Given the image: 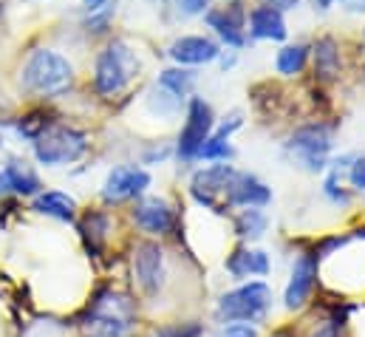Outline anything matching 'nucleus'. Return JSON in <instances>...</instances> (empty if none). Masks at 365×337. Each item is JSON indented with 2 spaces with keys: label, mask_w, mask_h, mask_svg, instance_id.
<instances>
[{
  "label": "nucleus",
  "mask_w": 365,
  "mask_h": 337,
  "mask_svg": "<svg viewBox=\"0 0 365 337\" xmlns=\"http://www.w3.org/2000/svg\"><path fill=\"white\" fill-rule=\"evenodd\" d=\"M83 337H133L139 326V309L136 301L119 289L102 286L80 318Z\"/></svg>",
  "instance_id": "obj_1"
},
{
  "label": "nucleus",
  "mask_w": 365,
  "mask_h": 337,
  "mask_svg": "<svg viewBox=\"0 0 365 337\" xmlns=\"http://www.w3.org/2000/svg\"><path fill=\"white\" fill-rule=\"evenodd\" d=\"M272 306V289L264 281H250L241 283L230 292L221 295L215 306V321L218 323H264Z\"/></svg>",
  "instance_id": "obj_2"
},
{
  "label": "nucleus",
  "mask_w": 365,
  "mask_h": 337,
  "mask_svg": "<svg viewBox=\"0 0 365 337\" xmlns=\"http://www.w3.org/2000/svg\"><path fill=\"white\" fill-rule=\"evenodd\" d=\"M74 80V69L51 49H37L23 66V88L40 96H57Z\"/></svg>",
  "instance_id": "obj_3"
},
{
  "label": "nucleus",
  "mask_w": 365,
  "mask_h": 337,
  "mask_svg": "<svg viewBox=\"0 0 365 337\" xmlns=\"http://www.w3.org/2000/svg\"><path fill=\"white\" fill-rule=\"evenodd\" d=\"M136 71H139V60L130 51V46L122 40H113L96 57V74H93L96 91L105 96H113L128 88V83L136 77Z\"/></svg>",
  "instance_id": "obj_4"
},
{
  "label": "nucleus",
  "mask_w": 365,
  "mask_h": 337,
  "mask_svg": "<svg viewBox=\"0 0 365 337\" xmlns=\"http://www.w3.org/2000/svg\"><path fill=\"white\" fill-rule=\"evenodd\" d=\"M86 148H88L86 134L83 131H74V128H46L34 139V156L46 168L77 162L86 154Z\"/></svg>",
  "instance_id": "obj_5"
},
{
  "label": "nucleus",
  "mask_w": 365,
  "mask_h": 337,
  "mask_svg": "<svg viewBox=\"0 0 365 337\" xmlns=\"http://www.w3.org/2000/svg\"><path fill=\"white\" fill-rule=\"evenodd\" d=\"M238 170L230 168V165H215V168H204L192 176V184H190V193L192 198L207 207V210H215V213H227L230 210V187H232V178H235Z\"/></svg>",
  "instance_id": "obj_6"
},
{
  "label": "nucleus",
  "mask_w": 365,
  "mask_h": 337,
  "mask_svg": "<svg viewBox=\"0 0 365 337\" xmlns=\"http://www.w3.org/2000/svg\"><path fill=\"white\" fill-rule=\"evenodd\" d=\"M133 281L139 292L153 301L162 295L165 281H168V263H165V250L156 241H139L133 250Z\"/></svg>",
  "instance_id": "obj_7"
},
{
  "label": "nucleus",
  "mask_w": 365,
  "mask_h": 337,
  "mask_svg": "<svg viewBox=\"0 0 365 337\" xmlns=\"http://www.w3.org/2000/svg\"><path fill=\"white\" fill-rule=\"evenodd\" d=\"M329 151H331V139H329L326 125H306L294 131V136L289 139V154L312 173L326 168Z\"/></svg>",
  "instance_id": "obj_8"
},
{
  "label": "nucleus",
  "mask_w": 365,
  "mask_h": 337,
  "mask_svg": "<svg viewBox=\"0 0 365 337\" xmlns=\"http://www.w3.org/2000/svg\"><path fill=\"white\" fill-rule=\"evenodd\" d=\"M317 266H320L317 253H300L294 258L292 275H289V283H286V292H283V306L289 312H297L309 303V298L317 286Z\"/></svg>",
  "instance_id": "obj_9"
},
{
  "label": "nucleus",
  "mask_w": 365,
  "mask_h": 337,
  "mask_svg": "<svg viewBox=\"0 0 365 337\" xmlns=\"http://www.w3.org/2000/svg\"><path fill=\"white\" fill-rule=\"evenodd\" d=\"M210 131H212V108L201 96H192L190 99V108H187L184 131L182 136H179V156L187 159V162L190 159H198V151L210 139Z\"/></svg>",
  "instance_id": "obj_10"
},
{
  "label": "nucleus",
  "mask_w": 365,
  "mask_h": 337,
  "mask_svg": "<svg viewBox=\"0 0 365 337\" xmlns=\"http://www.w3.org/2000/svg\"><path fill=\"white\" fill-rule=\"evenodd\" d=\"M148 187H150V173L148 170L125 165V168H116L108 173L105 187H102V198L108 204H119V201L142 196Z\"/></svg>",
  "instance_id": "obj_11"
},
{
  "label": "nucleus",
  "mask_w": 365,
  "mask_h": 337,
  "mask_svg": "<svg viewBox=\"0 0 365 337\" xmlns=\"http://www.w3.org/2000/svg\"><path fill=\"white\" fill-rule=\"evenodd\" d=\"M133 221L139 230H145L148 236H168L176 227V213L168 201L162 198H145L142 204H136L133 210Z\"/></svg>",
  "instance_id": "obj_12"
},
{
  "label": "nucleus",
  "mask_w": 365,
  "mask_h": 337,
  "mask_svg": "<svg viewBox=\"0 0 365 337\" xmlns=\"http://www.w3.org/2000/svg\"><path fill=\"white\" fill-rule=\"evenodd\" d=\"M207 23H210V29L218 31V37L227 46H244V9L238 3L212 9L207 14Z\"/></svg>",
  "instance_id": "obj_13"
},
{
  "label": "nucleus",
  "mask_w": 365,
  "mask_h": 337,
  "mask_svg": "<svg viewBox=\"0 0 365 337\" xmlns=\"http://www.w3.org/2000/svg\"><path fill=\"white\" fill-rule=\"evenodd\" d=\"M272 198L269 187L250 173H235L230 187V207H267Z\"/></svg>",
  "instance_id": "obj_14"
},
{
  "label": "nucleus",
  "mask_w": 365,
  "mask_h": 337,
  "mask_svg": "<svg viewBox=\"0 0 365 337\" xmlns=\"http://www.w3.org/2000/svg\"><path fill=\"white\" fill-rule=\"evenodd\" d=\"M272 263H269V255L261 253V250H235V253L227 258V272L235 278V281H247V278H264L269 275Z\"/></svg>",
  "instance_id": "obj_15"
},
{
  "label": "nucleus",
  "mask_w": 365,
  "mask_h": 337,
  "mask_svg": "<svg viewBox=\"0 0 365 337\" xmlns=\"http://www.w3.org/2000/svg\"><path fill=\"white\" fill-rule=\"evenodd\" d=\"M14 193V196H37L40 193V178L26 162H9L0 170V196Z\"/></svg>",
  "instance_id": "obj_16"
},
{
  "label": "nucleus",
  "mask_w": 365,
  "mask_h": 337,
  "mask_svg": "<svg viewBox=\"0 0 365 337\" xmlns=\"http://www.w3.org/2000/svg\"><path fill=\"white\" fill-rule=\"evenodd\" d=\"M218 54H221L218 46L207 37H182L170 46V57L182 66H201V63L215 60Z\"/></svg>",
  "instance_id": "obj_17"
},
{
  "label": "nucleus",
  "mask_w": 365,
  "mask_h": 337,
  "mask_svg": "<svg viewBox=\"0 0 365 337\" xmlns=\"http://www.w3.org/2000/svg\"><path fill=\"white\" fill-rule=\"evenodd\" d=\"M250 34L258 40H283L286 37V20L280 9L272 6H258L250 14Z\"/></svg>",
  "instance_id": "obj_18"
},
{
  "label": "nucleus",
  "mask_w": 365,
  "mask_h": 337,
  "mask_svg": "<svg viewBox=\"0 0 365 337\" xmlns=\"http://www.w3.org/2000/svg\"><path fill=\"white\" fill-rule=\"evenodd\" d=\"M34 210L43 216H51L57 221H74L77 213V201L60 190H48V193H37L34 198Z\"/></svg>",
  "instance_id": "obj_19"
},
{
  "label": "nucleus",
  "mask_w": 365,
  "mask_h": 337,
  "mask_svg": "<svg viewBox=\"0 0 365 337\" xmlns=\"http://www.w3.org/2000/svg\"><path fill=\"white\" fill-rule=\"evenodd\" d=\"M80 233H83V238H86L88 253L96 255L99 250H102V244H105L108 233H110V218H108V213H102V210H91V213H86V216H83V221H80Z\"/></svg>",
  "instance_id": "obj_20"
},
{
  "label": "nucleus",
  "mask_w": 365,
  "mask_h": 337,
  "mask_svg": "<svg viewBox=\"0 0 365 337\" xmlns=\"http://www.w3.org/2000/svg\"><path fill=\"white\" fill-rule=\"evenodd\" d=\"M238 125H241V116H238V114L230 116V122H224V125L218 128V134L210 136V139L204 142V148L198 151V159H230V156H232L230 134H232Z\"/></svg>",
  "instance_id": "obj_21"
},
{
  "label": "nucleus",
  "mask_w": 365,
  "mask_h": 337,
  "mask_svg": "<svg viewBox=\"0 0 365 337\" xmlns=\"http://www.w3.org/2000/svg\"><path fill=\"white\" fill-rule=\"evenodd\" d=\"M235 233L241 236V238H250V241H258L264 233H267V224H269V218H267V213L261 210V207H244L238 216H235Z\"/></svg>",
  "instance_id": "obj_22"
},
{
  "label": "nucleus",
  "mask_w": 365,
  "mask_h": 337,
  "mask_svg": "<svg viewBox=\"0 0 365 337\" xmlns=\"http://www.w3.org/2000/svg\"><path fill=\"white\" fill-rule=\"evenodd\" d=\"M314 71L326 80H331L337 71H340V51L334 46L331 37H323L317 46H314Z\"/></svg>",
  "instance_id": "obj_23"
},
{
  "label": "nucleus",
  "mask_w": 365,
  "mask_h": 337,
  "mask_svg": "<svg viewBox=\"0 0 365 337\" xmlns=\"http://www.w3.org/2000/svg\"><path fill=\"white\" fill-rule=\"evenodd\" d=\"M192 80H195V74L192 71H184V69H168L162 77H159V88L162 91H168L170 96H176L179 102H182V96L190 94V88H192Z\"/></svg>",
  "instance_id": "obj_24"
},
{
  "label": "nucleus",
  "mask_w": 365,
  "mask_h": 337,
  "mask_svg": "<svg viewBox=\"0 0 365 337\" xmlns=\"http://www.w3.org/2000/svg\"><path fill=\"white\" fill-rule=\"evenodd\" d=\"M306 46H286L280 54H277V71L280 74H286V77H292V74H297L303 66H306Z\"/></svg>",
  "instance_id": "obj_25"
},
{
  "label": "nucleus",
  "mask_w": 365,
  "mask_h": 337,
  "mask_svg": "<svg viewBox=\"0 0 365 337\" xmlns=\"http://www.w3.org/2000/svg\"><path fill=\"white\" fill-rule=\"evenodd\" d=\"M204 326L198 321H176V323H162L156 326V337H201Z\"/></svg>",
  "instance_id": "obj_26"
},
{
  "label": "nucleus",
  "mask_w": 365,
  "mask_h": 337,
  "mask_svg": "<svg viewBox=\"0 0 365 337\" xmlns=\"http://www.w3.org/2000/svg\"><path fill=\"white\" fill-rule=\"evenodd\" d=\"M215 337H261V332L252 323H221Z\"/></svg>",
  "instance_id": "obj_27"
},
{
  "label": "nucleus",
  "mask_w": 365,
  "mask_h": 337,
  "mask_svg": "<svg viewBox=\"0 0 365 337\" xmlns=\"http://www.w3.org/2000/svg\"><path fill=\"white\" fill-rule=\"evenodd\" d=\"M351 184L357 190H365V159H360L354 168H351Z\"/></svg>",
  "instance_id": "obj_28"
},
{
  "label": "nucleus",
  "mask_w": 365,
  "mask_h": 337,
  "mask_svg": "<svg viewBox=\"0 0 365 337\" xmlns=\"http://www.w3.org/2000/svg\"><path fill=\"white\" fill-rule=\"evenodd\" d=\"M182 6L187 14H198V11H204L210 6V0H182Z\"/></svg>",
  "instance_id": "obj_29"
},
{
  "label": "nucleus",
  "mask_w": 365,
  "mask_h": 337,
  "mask_svg": "<svg viewBox=\"0 0 365 337\" xmlns=\"http://www.w3.org/2000/svg\"><path fill=\"white\" fill-rule=\"evenodd\" d=\"M264 6H272V9H292V6H297V0H264Z\"/></svg>",
  "instance_id": "obj_30"
},
{
  "label": "nucleus",
  "mask_w": 365,
  "mask_h": 337,
  "mask_svg": "<svg viewBox=\"0 0 365 337\" xmlns=\"http://www.w3.org/2000/svg\"><path fill=\"white\" fill-rule=\"evenodd\" d=\"M86 6H88L91 11H99V9L105 6V0H86Z\"/></svg>",
  "instance_id": "obj_31"
},
{
  "label": "nucleus",
  "mask_w": 365,
  "mask_h": 337,
  "mask_svg": "<svg viewBox=\"0 0 365 337\" xmlns=\"http://www.w3.org/2000/svg\"><path fill=\"white\" fill-rule=\"evenodd\" d=\"M317 3H320V6H323V9H329V6H331V3H334V0H317Z\"/></svg>",
  "instance_id": "obj_32"
}]
</instances>
